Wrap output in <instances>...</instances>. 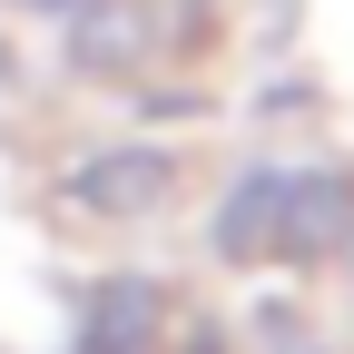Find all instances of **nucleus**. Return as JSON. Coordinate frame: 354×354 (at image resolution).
<instances>
[{
	"label": "nucleus",
	"mask_w": 354,
	"mask_h": 354,
	"mask_svg": "<svg viewBox=\"0 0 354 354\" xmlns=\"http://www.w3.org/2000/svg\"><path fill=\"white\" fill-rule=\"evenodd\" d=\"M354 236V167H295L286 207H276V256L286 266H325Z\"/></svg>",
	"instance_id": "obj_1"
},
{
	"label": "nucleus",
	"mask_w": 354,
	"mask_h": 354,
	"mask_svg": "<svg viewBox=\"0 0 354 354\" xmlns=\"http://www.w3.org/2000/svg\"><path fill=\"white\" fill-rule=\"evenodd\" d=\"M167 197H177V158L167 148H99V158L69 167V207H88V216H148Z\"/></svg>",
	"instance_id": "obj_2"
},
{
	"label": "nucleus",
	"mask_w": 354,
	"mask_h": 354,
	"mask_svg": "<svg viewBox=\"0 0 354 354\" xmlns=\"http://www.w3.org/2000/svg\"><path fill=\"white\" fill-rule=\"evenodd\" d=\"M276 207H286V167H236V187H227V207H216V227H207V246L227 256V266H246V256H266L276 246Z\"/></svg>",
	"instance_id": "obj_3"
},
{
	"label": "nucleus",
	"mask_w": 354,
	"mask_h": 354,
	"mask_svg": "<svg viewBox=\"0 0 354 354\" xmlns=\"http://www.w3.org/2000/svg\"><path fill=\"white\" fill-rule=\"evenodd\" d=\"M148 39H158V20L138 10V0H99V10H79V30H69V59L99 69V79H118V69L148 59Z\"/></svg>",
	"instance_id": "obj_4"
},
{
	"label": "nucleus",
	"mask_w": 354,
	"mask_h": 354,
	"mask_svg": "<svg viewBox=\"0 0 354 354\" xmlns=\"http://www.w3.org/2000/svg\"><path fill=\"white\" fill-rule=\"evenodd\" d=\"M158 286L148 276H109L99 286V305H88V354H148V335H158Z\"/></svg>",
	"instance_id": "obj_5"
},
{
	"label": "nucleus",
	"mask_w": 354,
	"mask_h": 354,
	"mask_svg": "<svg viewBox=\"0 0 354 354\" xmlns=\"http://www.w3.org/2000/svg\"><path fill=\"white\" fill-rule=\"evenodd\" d=\"M138 109H148V118H197L207 99H197V88H148V99H138Z\"/></svg>",
	"instance_id": "obj_6"
}]
</instances>
